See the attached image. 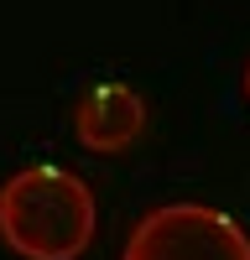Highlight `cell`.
<instances>
[{
    "mask_svg": "<svg viewBox=\"0 0 250 260\" xmlns=\"http://www.w3.org/2000/svg\"><path fill=\"white\" fill-rule=\"evenodd\" d=\"M245 94H250V62H245Z\"/></svg>",
    "mask_w": 250,
    "mask_h": 260,
    "instance_id": "obj_4",
    "label": "cell"
},
{
    "mask_svg": "<svg viewBox=\"0 0 250 260\" xmlns=\"http://www.w3.org/2000/svg\"><path fill=\"white\" fill-rule=\"evenodd\" d=\"M141 130H146V104H141V94L131 83H120V78L89 83L83 99L73 104V136L89 151H99V156H115V151L136 146Z\"/></svg>",
    "mask_w": 250,
    "mask_h": 260,
    "instance_id": "obj_3",
    "label": "cell"
},
{
    "mask_svg": "<svg viewBox=\"0 0 250 260\" xmlns=\"http://www.w3.org/2000/svg\"><path fill=\"white\" fill-rule=\"evenodd\" d=\"M120 260H250V234L208 203H162L131 229Z\"/></svg>",
    "mask_w": 250,
    "mask_h": 260,
    "instance_id": "obj_2",
    "label": "cell"
},
{
    "mask_svg": "<svg viewBox=\"0 0 250 260\" xmlns=\"http://www.w3.org/2000/svg\"><path fill=\"white\" fill-rule=\"evenodd\" d=\"M94 187L68 167L37 161L0 182V240L21 260H78L94 245Z\"/></svg>",
    "mask_w": 250,
    "mask_h": 260,
    "instance_id": "obj_1",
    "label": "cell"
}]
</instances>
